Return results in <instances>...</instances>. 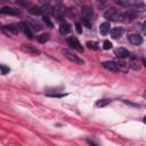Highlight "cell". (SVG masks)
I'll use <instances>...</instances> for the list:
<instances>
[{
    "mask_svg": "<svg viewBox=\"0 0 146 146\" xmlns=\"http://www.w3.org/2000/svg\"><path fill=\"white\" fill-rule=\"evenodd\" d=\"M81 25H84V26L88 27V29H91V26H92L91 21H88V19H84V18H82V24H81Z\"/></svg>",
    "mask_w": 146,
    "mask_h": 146,
    "instance_id": "obj_25",
    "label": "cell"
},
{
    "mask_svg": "<svg viewBox=\"0 0 146 146\" xmlns=\"http://www.w3.org/2000/svg\"><path fill=\"white\" fill-rule=\"evenodd\" d=\"M128 39H129V42L132 43V44H135V46H138V44H140V43L143 42V38H141L139 34H137V33L130 34V35L128 36Z\"/></svg>",
    "mask_w": 146,
    "mask_h": 146,
    "instance_id": "obj_11",
    "label": "cell"
},
{
    "mask_svg": "<svg viewBox=\"0 0 146 146\" xmlns=\"http://www.w3.org/2000/svg\"><path fill=\"white\" fill-rule=\"evenodd\" d=\"M137 17V11L133 10V9H128L127 11L122 13L121 16H120V19L123 21L124 23H130L132 21H135Z\"/></svg>",
    "mask_w": 146,
    "mask_h": 146,
    "instance_id": "obj_2",
    "label": "cell"
},
{
    "mask_svg": "<svg viewBox=\"0 0 146 146\" xmlns=\"http://www.w3.org/2000/svg\"><path fill=\"white\" fill-rule=\"evenodd\" d=\"M110 27H111V25H110L108 22H104V23H102L100 26H99V32H100V34H102V35H106V34H108V32H110Z\"/></svg>",
    "mask_w": 146,
    "mask_h": 146,
    "instance_id": "obj_15",
    "label": "cell"
},
{
    "mask_svg": "<svg viewBox=\"0 0 146 146\" xmlns=\"http://www.w3.org/2000/svg\"><path fill=\"white\" fill-rule=\"evenodd\" d=\"M71 32V25L70 24H67V23H60V25H59V33L62 34V35H66V34H68Z\"/></svg>",
    "mask_w": 146,
    "mask_h": 146,
    "instance_id": "obj_13",
    "label": "cell"
},
{
    "mask_svg": "<svg viewBox=\"0 0 146 146\" xmlns=\"http://www.w3.org/2000/svg\"><path fill=\"white\" fill-rule=\"evenodd\" d=\"M67 44H68L71 48H73V49H76V50H79V51H83V47L81 46V43L78 41L76 38H73V36L67 38Z\"/></svg>",
    "mask_w": 146,
    "mask_h": 146,
    "instance_id": "obj_5",
    "label": "cell"
},
{
    "mask_svg": "<svg viewBox=\"0 0 146 146\" xmlns=\"http://www.w3.org/2000/svg\"><path fill=\"white\" fill-rule=\"evenodd\" d=\"M18 26H19L21 31H23L24 34H25L27 38L33 39V32H32V30L30 29V26L27 25V23H25V22H21V23L18 24Z\"/></svg>",
    "mask_w": 146,
    "mask_h": 146,
    "instance_id": "obj_6",
    "label": "cell"
},
{
    "mask_svg": "<svg viewBox=\"0 0 146 146\" xmlns=\"http://www.w3.org/2000/svg\"><path fill=\"white\" fill-rule=\"evenodd\" d=\"M110 103H111L110 99H100V100H98V102L96 103V105H97L98 107H104V106L108 105Z\"/></svg>",
    "mask_w": 146,
    "mask_h": 146,
    "instance_id": "obj_22",
    "label": "cell"
},
{
    "mask_svg": "<svg viewBox=\"0 0 146 146\" xmlns=\"http://www.w3.org/2000/svg\"><path fill=\"white\" fill-rule=\"evenodd\" d=\"M75 30H76V32H78L79 34H81V33H82V25H81L79 22H76V23H75Z\"/></svg>",
    "mask_w": 146,
    "mask_h": 146,
    "instance_id": "obj_26",
    "label": "cell"
},
{
    "mask_svg": "<svg viewBox=\"0 0 146 146\" xmlns=\"http://www.w3.org/2000/svg\"><path fill=\"white\" fill-rule=\"evenodd\" d=\"M81 13H82V16H83L84 19L91 21L92 16H94V10H92V8L90 6H83Z\"/></svg>",
    "mask_w": 146,
    "mask_h": 146,
    "instance_id": "obj_7",
    "label": "cell"
},
{
    "mask_svg": "<svg viewBox=\"0 0 146 146\" xmlns=\"http://www.w3.org/2000/svg\"><path fill=\"white\" fill-rule=\"evenodd\" d=\"M42 21L46 23V25L48 27H52V23H51V21H50V18H49L48 15H42Z\"/></svg>",
    "mask_w": 146,
    "mask_h": 146,
    "instance_id": "obj_23",
    "label": "cell"
},
{
    "mask_svg": "<svg viewBox=\"0 0 146 146\" xmlns=\"http://www.w3.org/2000/svg\"><path fill=\"white\" fill-rule=\"evenodd\" d=\"M27 25L30 26V29H31V30H34V31H40V30L42 29V27H41V25H40L38 22H35V21H31Z\"/></svg>",
    "mask_w": 146,
    "mask_h": 146,
    "instance_id": "obj_18",
    "label": "cell"
},
{
    "mask_svg": "<svg viewBox=\"0 0 146 146\" xmlns=\"http://www.w3.org/2000/svg\"><path fill=\"white\" fill-rule=\"evenodd\" d=\"M49 38H50V35H49L48 33H44V34L39 35V36L36 38V40H38V42H40V43H46V42L49 40Z\"/></svg>",
    "mask_w": 146,
    "mask_h": 146,
    "instance_id": "obj_19",
    "label": "cell"
},
{
    "mask_svg": "<svg viewBox=\"0 0 146 146\" xmlns=\"http://www.w3.org/2000/svg\"><path fill=\"white\" fill-rule=\"evenodd\" d=\"M62 54L68 59V60H71V62H73L74 64H79V65H82L84 62H83V59L82 58H80L79 56H76L75 54H73L71 50H68V49H63L62 50Z\"/></svg>",
    "mask_w": 146,
    "mask_h": 146,
    "instance_id": "obj_1",
    "label": "cell"
},
{
    "mask_svg": "<svg viewBox=\"0 0 146 146\" xmlns=\"http://www.w3.org/2000/svg\"><path fill=\"white\" fill-rule=\"evenodd\" d=\"M87 141H88V144H89L90 146H98L96 143H94V141H91V140H87Z\"/></svg>",
    "mask_w": 146,
    "mask_h": 146,
    "instance_id": "obj_28",
    "label": "cell"
},
{
    "mask_svg": "<svg viewBox=\"0 0 146 146\" xmlns=\"http://www.w3.org/2000/svg\"><path fill=\"white\" fill-rule=\"evenodd\" d=\"M2 31L6 32L7 34H14V35H16V34H18L21 32V29L16 24H8V25L2 26Z\"/></svg>",
    "mask_w": 146,
    "mask_h": 146,
    "instance_id": "obj_4",
    "label": "cell"
},
{
    "mask_svg": "<svg viewBox=\"0 0 146 146\" xmlns=\"http://www.w3.org/2000/svg\"><path fill=\"white\" fill-rule=\"evenodd\" d=\"M130 67L132 68V70H135V71H138V70H140V65H139V63L137 62V59H132L131 62H130Z\"/></svg>",
    "mask_w": 146,
    "mask_h": 146,
    "instance_id": "obj_21",
    "label": "cell"
},
{
    "mask_svg": "<svg viewBox=\"0 0 146 146\" xmlns=\"http://www.w3.org/2000/svg\"><path fill=\"white\" fill-rule=\"evenodd\" d=\"M123 34V29L122 27H114L111 30V35L113 39H120Z\"/></svg>",
    "mask_w": 146,
    "mask_h": 146,
    "instance_id": "obj_14",
    "label": "cell"
},
{
    "mask_svg": "<svg viewBox=\"0 0 146 146\" xmlns=\"http://www.w3.org/2000/svg\"><path fill=\"white\" fill-rule=\"evenodd\" d=\"M21 49L27 54H31V55H39L40 54V50H38L36 48H34L33 46H27V44H22Z\"/></svg>",
    "mask_w": 146,
    "mask_h": 146,
    "instance_id": "obj_12",
    "label": "cell"
},
{
    "mask_svg": "<svg viewBox=\"0 0 146 146\" xmlns=\"http://www.w3.org/2000/svg\"><path fill=\"white\" fill-rule=\"evenodd\" d=\"M102 65H103L106 70H108V71H111V72H119L117 65H116V63L113 62V60H106V62H103Z\"/></svg>",
    "mask_w": 146,
    "mask_h": 146,
    "instance_id": "obj_9",
    "label": "cell"
},
{
    "mask_svg": "<svg viewBox=\"0 0 146 146\" xmlns=\"http://www.w3.org/2000/svg\"><path fill=\"white\" fill-rule=\"evenodd\" d=\"M29 11H30V14H32L34 16H39V15L43 14L42 8H40V7H32L31 9H29Z\"/></svg>",
    "mask_w": 146,
    "mask_h": 146,
    "instance_id": "obj_17",
    "label": "cell"
},
{
    "mask_svg": "<svg viewBox=\"0 0 146 146\" xmlns=\"http://www.w3.org/2000/svg\"><path fill=\"white\" fill-rule=\"evenodd\" d=\"M120 16H121V13L115 8H110L104 14V17L108 21H117L120 19Z\"/></svg>",
    "mask_w": 146,
    "mask_h": 146,
    "instance_id": "obj_3",
    "label": "cell"
},
{
    "mask_svg": "<svg viewBox=\"0 0 146 146\" xmlns=\"http://www.w3.org/2000/svg\"><path fill=\"white\" fill-rule=\"evenodd\" d=\"M103 48H104L105 50L111 49V48H112V42H111V41H108V40H105V41L103 42Z\"/></svg>",
    "mask_w": 146,
    "mask_h": 146,
    "instance_id": "obj_24",
    "label": "cell"
},
{
    "mask_svg": "<svg viewBox=\"0 0 146 146\" xmlns=\"http://www.w3.org/2000/svg\"><path fill=\"white\" fill-rule=\"evenodd\" d=\"M86 46L89 48V49H94V50H98L99 47H98V43L95 42V41H87Z\"/></svg>",
    "mask_w": 146,
    "mask_h": 146,
    "instance_id": "obj_20",
    "label": "cell"
},
{
    "mask_svg": "<svg viewBox=\"0 0 146 146\" xmlns=\"http://www.w3.org/2000/svg\"><path fill=\"white\" fill-rule=\"evenodd\" d=\"M116 63V65H117V68H119V71H121V72H123V73H125V72H128V64L125 63V62H123L122 59H119L117 62H115Z\"/></svg>",
    "mask_w": 146,
    "mask_h": 146,
    "instance_id": "obj_16",
    "label": "cell"
},
{
    "mask_svg": "<svg viewBox=\"0 0 146 146\" xmlns=\"http://www.w3.org/2000/svg\"><path fill=\"white\" fill-rule=\"evenodd\" d=\"M114 54L119 59H124V58L129 57V55H130V52L125 48H117V49H115Z\"/></svg>",
    "mask_w": 146,
    "mask_h": 146,
    "instance_id": "obj_10",
    "label": "cell"
},
{
    "mask_svg": "<svg viewBox=\"0 0 146 146\" xmlns=\"http://www.w3.org/2000/svg\"><path fill=\"white\" fill-rule=\"evenodd\" d=\"M0 14H3V15H10V16H17L19 14V11L13 7H8V6H5L2 8H0Z\"/></svg>",
    "mask_w": 146,
    "mask_h": 146,
    "instance_id": "obj_8",
    "label": "cell"
},
{
    "mask_svg": "<svg viewBox=\"0 0 146 146\" xmlns=\"http://www.w3.org/2000/svg\"><path fill=\"white\" fill-rule=\"evenodd\" d=\"M0 71H1L2 74H7L9 72V67H7L5 65H0Z\"/></svg>",
    "mask_w": 146,
    "mask_h": 146,
    "instance_id": "obj_27",
    "label": "cell"
}]
</instances>
